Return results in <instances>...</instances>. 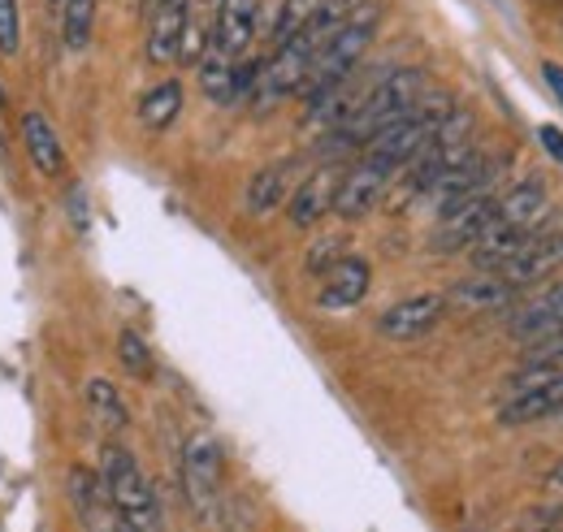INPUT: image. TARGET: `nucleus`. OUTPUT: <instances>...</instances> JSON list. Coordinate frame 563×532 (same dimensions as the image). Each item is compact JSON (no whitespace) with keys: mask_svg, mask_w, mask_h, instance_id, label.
<instances>
[{"mask_svg":"<svg viewBox=\"0 0 563 532\" xmlns=\"http://www.w3.org/2000/svg\"><path fill=\"white\" fill-rule=\"evenodd\" d=\"M542 4H551V0H542ZM555 4H563V0H555Z\"/></svg>","mask_w":563,"mask_h":532,"instance_id":"32","label":"nucleus"},{"mask_svg":"<svg viewBox=\"0 0 563 532\" xmlns=\"http://www.w3.org/2000/svg\"><path fill=\"white\" fill-rule=\"evenodd\" d=\"M100 480L118 507V516L126 520L131 532H165V516H161V498L147 480V472L140 467V459L126 451V446H104V459H100Z\"/></svg>","mask_w":563,"mask_h":532,"instance_id":"3","label":"nucleus"},{"mask_svg":"<svg viewBox=\"0 0 563 532\" xmlns=\"http://www.w3.org/2000/svg\"><path fill=\"white\" fill-rule=\"evenodd\" d=\"M511 303H516V286L503 281L490 268H482L473 277H460L446 290V308H460V312H503Z\"/></svg>","mask_w":563,"mask_h":532,"instance_id":"14","label":"nucleus"},{"mask_svg":"<svg viewBox=\"0 0 563 532\" xmlns=\"http://www.w3.org/2000/svg\"><path fill=\"white\" fill-rule=\"evenodd\" d=\"M0 109H4V87H0Z\"/></svg>","mask_w":563,"mask_h":532,"instance_id":"31","label":"nucleus"},{"mask_svg":"<svg viewBox=\"0 0 563 532\" xmlns=\"http://www.w3.org/2000/svg\"><path fill=\"white\" fill-rule=\"evenodd\" d=\"M221 480H225V455H221L217 437L212 433H191L187 446H183V485H187V498L200 516H212Z\"/></svg>","mask_w":563,"mask_h":532,"instance_id":"4","label":"nucleus"},{"mask_svg":"<svg viewBox=\"0 0 563 532\" xmlns=\"http://www.w3.org/2000/svg\"><path fill=\"white\" fill-rule=\"evenodd\" d=\"M22 147L35 165L40 178H62L66 174V147H62V134L57 126L44 118V113H22Z\"/></svg>","mask_w":563,"mask_h":532,"instance_id":"15","label":"nucleus"},{"mask_svg":"<svg viewBox=\"0 0 563 532\" xmlns=\"http://www.w3.org/2000/svg\"><path fill=\"white\" fill-rule=\"evenodd\" d=\"M256 31H261V0H217L209 48L230 62H243V53L256 44Z\"/></svg>","mask_w":563,"mask_h":532,"instance_id":"10","label":"nucleus"},{"mask_svg":"<svg viewBox=\"0 0 563 532\" xmlns=\"http://www.w3.org/2000/svg\"><path fill=\"white\" fill-rule=\"evenodd\" d=\"M347 256V234H325V239H317L312 247H308V256H303V268L312 273V277H321L325 268H334L339 261Z\"/></svg>","mask_w":563,"mask_h":532,"instance_id":"22","label":"nucleus"},{"mask_svg":"<svg viewBox=\"0 0 563 532\" xmlns=\"http://www.w3.org/2000/svg\"><path fill=\"white\" fill-rule=\"evenodd\" d=\"M187 18H191V0H169V4H161L156 13H147V40H143V53H147L152 66H174V62H178Z\"/></svg>","mask_w":563,"mask_h":532,"instance_id":"13","label":"nucleus"},{"mask_svg":"<svg viewBox=\"0 0 563 532\" xmlns=\"http://www.w3.org/2000/svg\"><path fill=\"white\" fill-rule=\"evenodd\" d=\"M96 9L100 0H62V44L70 53H82L91 44V31H96Z\"/></svg>","mask_w":563,"mask_h":532,"instance_id":"20","label":"nucleus"},{"mask_svg":"<svg viewBox=\"0 0 563 532\" xmlns=\"http://www.w3.org/2000/svg\"><path fill=\"white\" fill-rule=\"evenodd\" d=\"M538 351H533V364H551V368H560L563 364V330L551 333V337H542V342H533Z\"/></svg>","mask_w":563,"mask_h":532,"instance_id":"26","label":"nucleus"},{"mask_svg":"<svg viewBox=\"0 0 563 532\" xmlns=\"http://www.w3.org/2000/svg\"><path fill=\"white\" fill-rule=\"evenodd\" d=\"M118 359H122L135 377H147V373H152V351L143 346V337L135 330L118 333Z\"/></svg>","mask_w":563,"mask_h":532,"instance_id":"24","label":"nucleus"},{"mask_svg":"<svg viewBox=\"0 0 563 532\" xmlns=\"http://www.w3.org/2000/svg\"><path fill=\"white\" fill-rule=\"evenodd\" d=\"M22 48V4L0 0V57H18Z\"/></svg>","mask_w":563,"mask_h":532,"instance_id":"23","label":"nucleus"},{"mask_svg":"<svg viewBox=\"0 0 563 532\" xmlns=\"http://www.w3.org/2000/svg\"><path fill=\"white\" fill-rule=\"evenodd\" d=\"M399 174L395 169H386V165H377V160H368V156H360L352 169H343V178H339V191H334V217H343V221H360V217H368L382 196L390 191V182H395Z\"/></svg>","mask_w":563,"mask_h":532,"instance_id":"7","label":"nucleus"},{"mask_svg":"<svg viewBox=\"0 0 563 532\" xmlns=\"http://www.w3.org/2000/svg\"><path fill=\"white\" fill-rule=\"evenodd\" d=\"M560 330H563V281H555L551 290H542L538 299H529L516 312V321H511V333L520 342H542V337H551V333Z\"/></svg>","mask_w":563,"mask_h":532,"instance_id":"17","label":"nucleus"},{"mask_svg":"<svg viewBox=\"0 0 563 532\" xmlns=\"http://www.w3.org/2000/svg\"><path fill=\"white\" fill-rule=\"evenodd\" d=\"M547 485H551V489H563V459L551 467V472H547Z\"/></svg>","mask_w":563,"mask_h":532,"instance_id":"29","label":"nucleus"},{"mask_svg":"<svg viewBox=\"0 0 563 532\" xmlns=\"http://www.w3.org/2000/svg\"><path fill=\"white\" fill-rule=\"evenodd\" d=\"M178 113H183V82H178V78L156 82V87L140 100V122L147 126V131H165Z\"/></svg>","mask_w":563,"mask_h":532,"instance_id":"19","label":"nucleus"},{"mask_svg":"<svg viewBox=\"0 0 563 532\" xmlns=\"http://www.w3.org/2000/svg\"><path fill=\"white\" fill-rule=\"evenodd\" d=\"M205 4H217V0H205Z\"/></svg>","mask_w":563,"mask_h":532,"instance_id":"33","label":"nucleus"},{"mask_svg":"<svg viewBox=\"0 0 563 532\" xmlns=\"http://www.w3.org/2000/svg\"><path fill=\"white\" fill-rule=\"evenodd\" d=\"M66 489H70L74 516H78V524L87 532H131L126 520L118 516V507H113V498H109L100 472L74 464L70 476H66Z\"/></svg>","mask_w":563,"mask_h":532,"instance_id":"8","label":"nucleus"},{"mask_svg":"<svg viewBox=\"0 0 563 532\" xmlns=\"http://www.w3.org/2000/svg\"><path fill=\"white\" fill-rule=\"evenodd\" d=\"M542 78H547L551 96L560 100V109H563V66H560V62H542Z\"/></svg>","mask_w":563,"mask_h":532,"instance_id":"28","label":"nucleus"},{"mask_svg":"<svg viewBox=\"0 0 563 532\" xmlns=\"http://www.w3.org/2000/svg\"><path fill=\"white\" fill-rule=\"evenodd\" d=\"M82 399H87V411L96 415V424H104L109 433H126L131 429V407L122 399V390L104 377H91L82 386Z\"/></svg>","mask_w":563,"mask_h":532,"instance_id":"18","label":"nucleus"},{"mask_svg":"<svg viewBox=\"0 0 563 532\" xmlns=\"http://www.w3.org/2000/svg\"><path fill=\"white\" fill-rule=\"evenodd\" d=\"M48 9H62V0H48Z\"/></svg>","mask_w":563,"mask_h":532,"instance_id":"30","label":"nucleus"},{"mask_svg":"<svg viewBox=\"0 0 563 532\" xmlns=\"http://www.w3.org/2000/svg\"><path fill=\"white\" fill-rule=\"evenodd\" d=\"M494 208L498 196H477V200H464L446 212H438V225H433V252L438 256H455V252H473L477 239L486 234V225L494 221Z\"/></svg>","mask_w":563,"mask_h":532,"instance_id":"6","label":"nucleus"},{"mask_svg":"<svg viewBox=\"0 0 563 532\" xmlns=\"http://www.w3.org/2000/svg\"><path fill=\"white\" fill-rule=\"evenodd\" d=\"M377 26H382V4H377V0H360L352 13L343 18V26L321 44L317 62H312V69H308L303 96L312 100V96H321V91H330V87L347 82V78H352V69L364 62L368 44L377 40Z\"/></svg>","mask_w":563,"mask_h":532,"instance_id":"2","label":"nucleus"},{"mask_svg":"<svg viewBox=\"0 0 563 532\" xmlns=\"http://www.w3.org/2000/svg\"><path fill=\"white\" fill-rule=\"evenodd\" d=\"M424 91H429V78H424L421 66L386 69V74L355 100L352 113L343 118V126H334V131L325 134V138H330L325 152H352V147H364L382 126H390V122H399L404 113H412Z\"/></svg>","mask_w":563,"mask_h":532,"instance_id":"1","label":"nucleus"},{"mask_svg":"<svg viewBox=\"0 0 563 532\" xmlns=\"http://www.w3.org/2000/svg\"><path fill=\"white\" fill-rule=\"evenodd\" d=\"M290 187H295V160H274V165L256 169V174L247 178V191H243L247 217H269L274 208L286 203Z\"/></svg>","mask_w":563,"mask_h":532,"instance_id":"16","label":"nucleus"},{"mask_svg":"<svg viewBox=\"0 0 563 532\" xmlns=\"http://www.w3.org/2000/svg\"><path fill=\"white\" fill-rule=\"evenodd\" d=\"M317 9H321V0H282L278 4V18H274V48L286 44V40H295L312 18H317Z\"/></svg>","mask_w":563,"mask_h":532,"instance_id":"21","label":"nucleus"},{"mask_svg":"<svg viewBox=\"0 0 563 532\" xmlns=\"http://www.w3.org/2000/svg\"><path fill=\"white\" fill-rule=\"evenodd\" d=\"M373 286V268L364 256H343L334 268L321 273V295H317V308L325 312H343V308H355Z\"/></svg>","mask_w":563,"mask_h":532,"instance_id":"12","label":"nucleus"},{"mask_svg":"<svg viewBox=\"0 0 563 532\" xmlns=\"http://www.w3.org/2000/svg\"><path fill=\"white\" fill-rule=\"evenodd\" d=\"M446 317V295L429 290V295H412V299H399L390 303L382 317H377V333L390 337V342H417L429 330H438Z\"/></svg>","mask_w":563,"mask_h":532,"instance_id":"9","label":"nucleus"},{"mask_svg":"<svg viewBox=\"0 0 563 532\" xmlns=\"http://www.w3.org/2000/svg\"><path fill=\"white\" fill-rule=\"evenodd\" d=\"M560 31H563V18H560Z\"/></svg>","mask_w":563,"mask_h":532,"instance_id":"34","label":"nucleus"},{"mask_svg":"<svg viewBox=\"0 0 563 532\" xmlns=\"http://www.w3.org/2000/svg\"><path fill=\"white\" fill-rule=\"evenodd\" d=\"M538 138H542V147L551 152V160H560V165H563V131H560V126H542V131H538Z\"/></svg>","mask_w":563,"mask_h":532,"instance_id":"27","label":"nucleus"},{"mask_svg":"<svg viewBox=\"0 0 563 532\" xmlns=\"http://www.w3.org/2000/svg\"><path fill=\"white\" fill-rule=\"evenodd\" d=\"M339 178H343L339 165H321V169H312L303 182H295V191L286 196V221H290L295 230H312V225L334 208Z\"/></svg>","mask_w":563,"mask_h":532,"instance_id":"11","label":"nucleus"},{"mask_svg":"<svg viewBox=\"0 0 563 532\" xmlns=\"http://www.w3.org/2000/svg\"><path fill=\"white\" fill-rule=\"evenodd\" d=\"M560 268H563V230H533V234L520 239V247L494 268V273L520 290V286L547 281Z\"/></svg>","mask_w":563,"mask_h":532,"instance_id":"5","label":"nucleus"},{"mask_svg":"<svg viewBox=\"0 0 563 532\" xmlns=\"http://www.w3.org/2000/svg\"><path fill=\"white\" fill-rule=\"evenodd\" d=\"M209 53V31H200L191 18H187V31H183V48H178V62H200Z\"/></svg>","mask_w":563,"mask_h":532,"instance_id":"25","label":"nucleus"}]
</instances>
